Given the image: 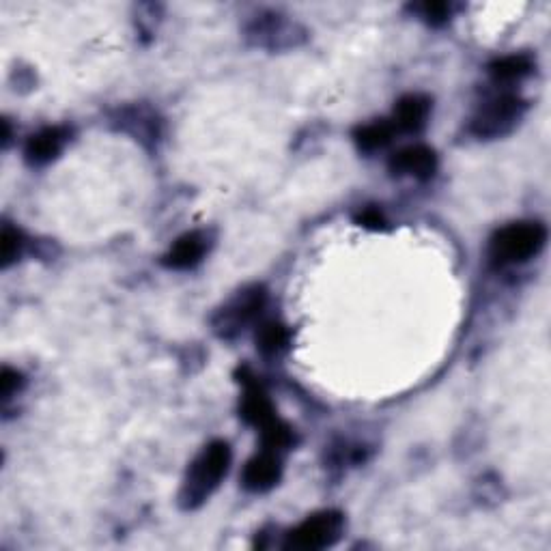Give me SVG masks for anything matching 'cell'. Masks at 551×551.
<instances>
[{
	"mask_svg": "<svg viewBox=\"0 0 551 551\" xmlns=\"http://www.w3.org/2000/svg\"><path fill=\"white\" fill-rule=\"evenodd\" d=\"M242 416L248 422V425L257 427L259 431L272 427L276 420V409L267 397V392L254 377L244 375V399H242Z\"/></svg>",
	"mask_w": 551,
	"mask_h": 551,
	"instance_id": "ba28073f",
	"label": "cell"
},
{
	"mask_svg": "<svg viewBox=\"0 0 551 551\" xmlns=\"http://www.w3.org/2000/svg\"><path fill=\"white\" fill-rule=\"evenodd\" d=\"M254 341H257V349L265 356H276L282 349L289 345V330L282 326L280 321H261L257 326V334H254Z\"/></svg>",
	"mask_w": 551,
	"mask_h": 551,
	"instance_id": "5bb4252c",
	"label": "cell"
},
{
	"mask_svg": "<svg viewBox=\"0 0 551 551\" xmlns=\"http://www.w3.org/2000/svg\"><path fill=\"white\" fill-rule=\"evenodd\" d=\"M390 171L399 177H414L427 181L437 171V155L425 145H412L397 151L390 158Z\"/></svg>",
	"mask_w": 551,
	"mask_h": 551,
	"instance_id": "52a82bcc",
	"label": "cell"
},
{
	"mask_svg": "<svg viewBox=\"0 0 551 551\" xmlns=\"http://www.w3.org/2000/svg\"><path fill=\"white\" fill-rule=\"evenodd\" d=\"M267 293L263 287L254 285L239 291L235 298L226 302L214 317V330L222 338H233L244 332L252 323H257L265 308Z\"/></svg>",
	"mask_w": 551,
	"mask_h": 551,
	"instance_id": "3957f363",
	"label": "cell"
},
{
	"mask_svg": "<svg viewBox=\"0 0 551 551\" xmlns=\"http://www.w3.org/2000/svg\"><path fill=\"white\" fill-rule=\"evenodd\" d=\"M207 250H209L207 235L192 231L177 239V242L171 246V250L164 254L162 263L168 267V270H177V272L192 270V267H196L205 259Z\"/></svg>",
	"mask_w": 551,
	"mask_h": 551,
	"instance_id": "9c48e42d",
	"label": "cell"
},
{
	"mask_svg": "<svg viewBox=\"0 0 551 551\" xmlns=\"http://www.w3.org/2000/svg\"><path fill=\"white\" fill-rule=\"evenodd\" d=\"M431 115V100L427 95H405L399 100V104L394 106V115L390 123L394 125L397 132H407L414 134L420 132L422 127L427 125V119Z\"/></svg>",
	"mask_w": 551,
	"mask_h": 551,
	"instance_id": "8fae6325",
	"label": "cell"
},
{
	"mask_svg": "<svg viewBox=\"0 0 551 551\" xmlns=\"http://www.w3.org/2000/svg\"><path fill=\"white\" fill-rule=\"evenodd\" d=\"M394 134H397V130H394V125L390 121H375L369 125H362L360 130H356V134H353V138H356V145L360 151L375 153L379 149L388 147L392 143Z\"/></svg>",
	"mask_w": 551,
	"mask_h": 551,
	"instance_id": "4fadbf2b",
	"label": "cell"
},
{
	"mask_svg": "<svg viewBox=\"0 0 551 551\" xmlns=\"http://www.w3.org/2000/svg\"><path fill=\"white\" fill-rule=\"evenodd\" d=\"M24 384V379L18 371H11V369H5L3 371V401H9L13 394H18V390L22 388Z\"/></svg>",
	"mask_w": 551,
	"mask_h": 551,
	"instance_id": "ac0fdd59",
	"label": "cell"
},
{
	"mask_svg": "<svg viewBox=\"0 0 551 551\" xmlns=\"http://www.w3.org/2000/svg\"><path fill=\"white\" fill-rule=\"evenodd\" d=\"M231 459L233 452L226 442H211L209 446H205L201 455L190 463L186 478L181 483V508L192 511V508H199L214 496V491L220 487L226 472L231 468Z\"/></svg>",
	"mask_w": 551,
	"mask_h": 551,
	"instance_id": "6da1fadb",
	"label": "cell"
},
{
	"mask_svg": "<svg viewBox=\"0 0 551 551\" xmlns=\"http://www.w3.org/2000/svg\"><path fill=\"white\" fill-rule=\"evenodd\" d=\"M356 222L360 226H364V229H369V231H384L388 226L386 216L381 214V211L375 209V207H366L362 214L356 218Z\"/></svg>",
	"mask_w": 551,
	"mask_h": 551,
	"instance_id": "e0dca14e",
	"label": "cell"
},
{
	"mask_svg": "<svg viewBox=\"0 0 551 551\" xmlns=\"http://www.w3.org/2000/svg\"><path fill=\"white\" fill-rule=\"evenodd\" d=\"M452 9L455 7H452L450 3H422V5L412 7V11H416L418 16L431 26L446 24L452 16Z\"/></svg>",
	"mask_w": 551,
	"mask_h": 551,
	"instance_id": "2e32d148",
	"label": "cell"
},
{
	"mask_svg": "<svg viewBox=\"0 0 551 551\" xmlns=\"http://www.w3.org/2000/svg\"><path fill=\"white\" fill-rule=\"evenodd\" d=\"M282 476V455L274 450H261L244 468L242 485L252 493H265L280 483Z\"/></svg>",
	"mask_w": 551,
	"mask_h": 551,
	"instance_id": "8992f818",
	"label": "cell"
},
{
	"mask_svg": "<svg viewBox=\"0 0 551 551\" xmlns=\"http://www.w3.org/2000/svg\"><path fill=\"white\" fill-rule=\"evenodd\" d=\"M526 112V102L517 95H498L474 115L470 130L478 138H500L513 132Z\"/></svg>",
	"mask_w": 551,
	"mask_h": 551,
	"instance_id": "277c9868",
	"label": "cell"
},
{
	"mask_svg": "<svg viewBox=\"0 0 551 551\" xmlns=\"http://www.w3.org/2000/svg\"><path fill=\"white\" fill-rule=\"evenodd\" d=\"M69 140V130L65 127H46L39 134L28 138L24 155L26 162L33 166H44L52 162L54 158H59V153L65 149Z\"/></svg>",
	"mask_w": 551,
	"mask_h": 551,
	"instance_id": "30bf717a",
	"label": "cell"
},
{
	"mask_svg": "<svg viewBox=\"0 0 551 551\" xmlns=\"http://www.w3.org/2000/svg\"><path fill=\"white\" fill-rule=\"evenodd\" d=\"M24 235L13 229L11 224H5L3 229V267H9L11 263H16L20 259V254L24 250Z\"/></svg>",
	"mask_w": 551,
	"mask_h": 551,
	"instance_id": "9a60e30c",
	"label": "cell"
},
{
	"mask_svg": "<svg viewBox=\"0 0 551 551\" xmlns=\"http://www.w3.org/2000/svg\"><path fill=\"white\" fill-rule=\"evenodd\" d=\"M534 69V61L528 54H511L489 65V76L498 84H511L524 80Z\"/></svg>",
	"mask_w": 551,
	"mask_h": 551,
	"instance_id": "7c38bea8",
	"label": "cell"
},
{
	"mask_svg": "<svg viewBox=\"0 0 551 551\" xmlns=\"http://www.w3.org/2000/svg\"><path fill=\"white\" fill-rule=\"evenodd\" d=\"M547 231L541 222H513L491 237L489 259L496 267L521 265L545 246Z\"/></svg>",
	"mask_w": 551,
	"mask_h": 551,
	"instance_id": "7a4b0ae2",
	"label": "cell"
},
{
	"mask_svg": "<svg viewBox=\"0 0 551 551\" xmlns=\"http://www.w3.org/2000/svg\"><path fill=\"white\" fill-rule=\"evenodd\" d=\"M345 530V517L338 511H323L310 515L287 534L285 547L295 551H319L332 547Z\"/></svg>",
	"mask_w": 551,
	"mask_h": 551,
	"instance_id": "5b68a950",
	"label": "cell"
}]
</instances>
